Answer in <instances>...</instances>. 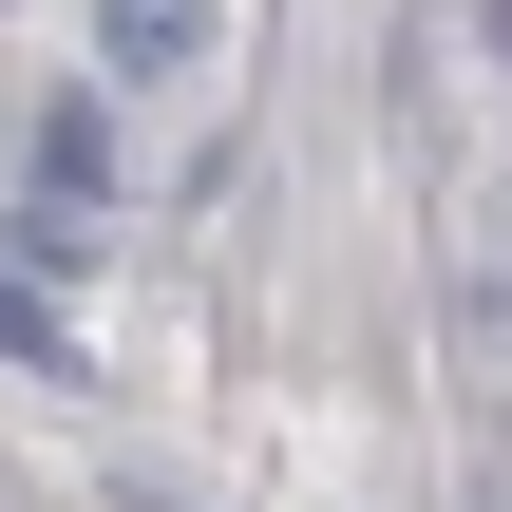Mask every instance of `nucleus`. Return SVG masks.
<instances>
[{
	"label": "nucleus",
	"instance_id": "3",
	"mask_svg": "<svg viewBox=\"0 0 512 512\" xmlns=\"http://www.w3.org/2000/svg\"><path fill=\"white\" fill-rule=\"evenodd\" d=\"M0 361H19V380H76V361H95V342H76V323H57V304H38V285H0Z\"/></svg>",
	"mask_w": 512,
	"mask_h": 512
},
{
	"label": "nucleus",
	"instance_id": "2",
	"mask_svg": "<svg viewBox=\"0 0 512 512\" xmlns=\"http://www.w3.org/2000/svg\"><path fill=\"white\" fill-rule=\"evenodd\" d=\"M95 57L114 76H190L209 57V0H95Z\"/></svg>",
	"mask_w": 512,
	"mask_h": 512
},
{
	"label": "nucleus",
	"instance_id": "1",
	"mask_svg": "<svg viewBox=\"0 0 512 512\" xmlns=\"http://www.w3.org/2000/svg\"><path fill=\"white\" fill-rule=\"evenodd\" d=\"M95 190H114V114L38 95V228H95Z\"/></svg>",
	"mask_w": 512,
	"mask_h": 512
}]
</instances>
